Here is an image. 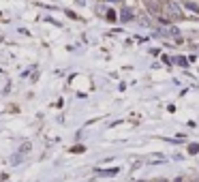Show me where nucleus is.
I'll list each match as a JSON object with an SVG mask.
<instances>
[{
    "mask_svg": "<svg viewBox=\"0 0 199 182\" xmlns=\"http://www.w3.org/2000/svg\"><path fill=\"white\" fill-rule=\"evenodd\" d=\"M107 20L114 22V20H116V13H114V11H107Z\"/></svg>",
    "mask_w": 199,
    "mask_h": 182,
    "instance_id": "nucleus-5",
    "label": "nucleus"
},
{
    "mask_svg": "<svg viewBox=\"0 0 199 182\" xmlns=\"http://www.w3.org/2000/svg\"><path fill=\"white\" fill-rule=\"evenodd\" d=\"M167 11L171 17H182V9H180V4H176L174 0H169L167 2Z\"/></svg>",
    "mask_w": 199,
    "mask_h": 182,
    "instance_id": "nucleus-1",
    "label": "nucleus"
},
{
    "mask_svg": "<svg viewBox=\"0 0 199 182\" xmlns=\"http://www.w3.org/2000/svg\"><path fill=\"white\" fill-rule=\"evenodd\" d=\"M22 152H30V144H24L22 146Z\"/></svg>",
    "mask_w": 199,
    "mask_h": 182,
    "instance_id": "nucleus-8",
    "label": "nucleus"
},
{
    "mask_svg": "<svg viewBox=\"0 0 199 182\" xmlns=\"http://www.w3.org/2000/svg\"><path fill=\"white\" fill-rule=\"evenodd\" d=\"M186 7L191 9V11H195V13H197V4H193V2H186Z\"/></svg>",
    "mask_w": 199,
    "mask_h": 182,
    "instance_id": "nucleus-6",
    "label": "nucleus"
},
{
    "mask_svg": "<svg viewBox=\"0 0 199 182\" xmlns=\"http://www.w3.org/2000/svg\"><path fill=\"white\" fill-rule=\"evenodd\" d=\"M122 20H124V22L133 20V13H131V11H126V9H124V11H122Z\"/></svg>",
    "mask_w": 199,
    "mask_h": 182,
    "instance_id": "nucleus-2",
    "label": "nucleus"
},
{
    "mask_svg": "<svg viewBox=\"0 0 199 182\" xmlns=\"http://www.w3.org/2000/svg\"><path fill=\"white\" fill-rule=\"evenodd\" d=\"M107 2H118V0H107Z\"/></svg>",
    "mask_w": 199,
    "mask_h": 182,
    "instance_id": "nucleus-9",
    "label": "nucleus"
},
{
    "mask_svg": "<svg viewBox=\"0 0 199 182\" xmlns=\"http://www.w3.org/2000/svg\"><path fill=\"white\" fill-rule=\"evenodd\" d=\"M188 152H191V154H197V152H199V146H197V144H191V146H188Z\"/></svg>",
    "mask_w": 199,
    "mask_h": 182,
    "instance_id": "nucleus-4",
    "label": "nucleus"
},
{
    "mask_svg": "<svg viewBox=\"0 0 199 182\" xmlns=\"http://www.w3.org/2000/svg\"><path fill=\"white\" fill-rule=\"evenodd\" d=\"M178 65L180 67H186V58H178Z\"/></svg>",
    "mask_w": 199,
    "mask_h": 182,
    "instance_id": "nucleus-7",
    "label": "nucleus"
},
{
    "mask_svg": "<svg viewBox=\"0 0 199 182\" xmlns=\"http://www.w3.org/2000/svg\"><path fill=\"white\" fill-rule=\"evenodd\" d=\"M101 174H103V176H114V174H118V169H116V167H114V169H103Z\"/></svg>",
    "mask_w": 199,
    "mask_h": 182,
    "instance_id": "nucleus-3",
    "label": "nucleus"
}]
</instances>
